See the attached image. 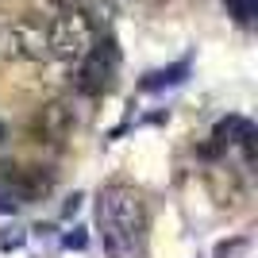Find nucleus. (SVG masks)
Listing matches in <instances>:
<instances>
[{
	"mask_svg": "<svg viewBox=\"0 0 258 258\" xmlns=\"http://www.w3.org/2000/svg\"><path fill=\"white\" fill-rule=\"evenodd\" d=\"M97 227L108 258H139L147 243V205L131 185H104L97 197Z\"/></svg>",
	"mask_w": 258,
	"mask_h": 258,
	"instance_id": "nucleus-1",
	"label": "nucleus"
},
{
	"mask_svg": "<svg viewBox=\"0 0 258 258\" xmlns=\"http://www.w3.org/2000/svg\"><path fill=\"white\" fill-rule=\"evenodd\" d=\"M46 46H50L54 58L62 62H81L93 46H97V31H93V20H89L81 8H70L62 16H54L46 23Z\"/></svg>",
	"mask_w": 258,
	"mask_h": 258,
	"instance_id": "nucleus-2",
	"label": "nucleus"
},
{
	"mask_svg": "<svg viewBox=\"0 0 258 258\" xmlns=\"http://www.w3.org/2000/svg\"><path fill=\"white\" fill-rule=\"evenodd\" d=\"M0 50L16 58V62H46L50 46H46V27L35 20H16L12 27L0 31Z\"/></svg>",
	"mask_w": 258,
	"mask_h": 258,
	"instance_id": "nucleus-3",
	"label": "nucleus"
},
{
	"mask_svg": "<svg viewBox=\"0 0 258 258\" xmlns=\"http://www.w3.org/2000/svg\"><path fill=\"white\" fill-rule=\"evenodd\" d=\"M74 131V112L62 104V100H54V104H46L39 116L31 119V135L39 143H50V147H58V143H66V135Z\"/></svg>",
	"mask_w": 258,
	"mask_h": 258,
	"instance_id": "nucleus-4",
	"label": "nucleus"
},
{
	"mask_svg": "<svg viewBox=\"0 0 258 258\" xmlns=\"http://www.w3.org/2000/svg\"><path fill=\"white\" fill-rule=\"evenodd\" d=\"M81 66H85V89L89 93H104L108 85H112V70H116V54H108L104 62V50H93L81 58Z\"/></svg>",
	"mask_w": 258,
	"mask_h": 258,
	"instance_id": "nucleus-5",
	"label": "nucleus"
},
{
	"mask_svg": "<svg viewBox=\"0 0 258 258\" xmlns=\"http://www.w3.org/2000/svg\"><path fill=\"white\" fill-rule=\"evenodd\" d=\"M243 254H247V243H243V239H235V243H227V247L216 250V258H243Z\"/></svg>",
	"mask_w": 258,
	"mask_h": 258,
	"instance_id": "nucleus-6",
	"label": "nucleus"
},
{
	"mask_svg": "<svg viewBox=\"0 0 258 258\" xmlns=\"http://www.w3.org/2000/svg\"><path fill=\"white\" fill-rule=\"evenodd\" d=\"M54 8H62V12H70V8H85V0H50Z\"/></svg>",
	"mask_w": 258,
	"mask_h": 258,
	"instance_id": "nucleus-7",
	"label": "nucleus"
}]
</instances>
